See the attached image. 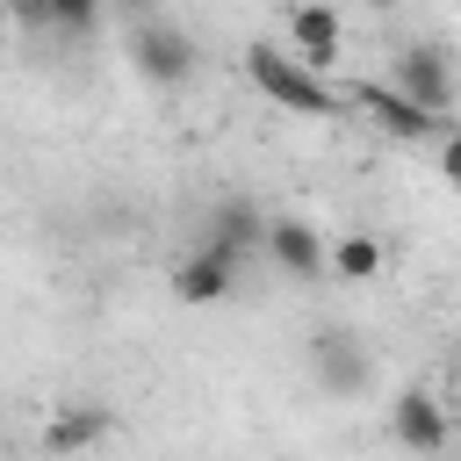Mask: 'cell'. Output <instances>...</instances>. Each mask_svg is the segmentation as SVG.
I'll return each instance as SVG.
<instances>
[{"label": "cell", "mask_w": 461, "mask_h": 461, "mask_svg": "<svg viewBox=\"0 0 461 461\" xmlns=\"http://www.w3.org/2000/svg\"><path fill=\"white\" fill-rule=\"evenodd\" d=\"M310 375H317V389H324V396H360V389L375 382L367 339H360V331H346V324H324V331L310 339Z\"/></svg>", "instance_id": "cell-3"}, {"label": "cell", "mask_w": 461, "mask_h": 461, "mask_svg": "<svg viewBox=\"0 0 461 461\" xmlns=\"http://www.w3.org/2000/svg\"><path fill=\"white\" fill-rule=\"evenodd\" d=\"M389 86H396L403 101H418L425 115H447V108H454V58H447L439 43H403Z\"/></svg>", "instance_id": "cell-4"}, {"label": "cell", "mask_w": 461, "mask_h": 461, "mask_svg": "<svg viewBox=\"0 0 461 461\" xmlns=\"http://www.w3.org/2000/svg\"><path fill=\"white\" fill-rule=\"evenodd\" d=\"M454 382H461V339H454Z\"/></svg>", "instance_id": "cell-17"}, {"label": "cell", "mask_w": 461, "mask_h": 461, "mask_svg": "<svg viewBox=\"0 0 461 461\" xmlns=\"http://www.w3.org/2000/svg\"><path fill=\"white\" fill-rule=\"evenodd\" d=\"M360 108H367V115H375V122H382L389 137H403V144H411V137H432V130H439V115H425V108H418V101H403L396 86H360Z\"/></svg>", "instance_id": "cell-11"}, {"label": "cell", "mask_w": 461, "mask_h": 461, "mask_svg": "<svg viewBox=\"0 0 461 461\" xmlns=\"http://www.w3.org/2000/svg\"><path fill=\"white\" fill-rule=\"evenodd\" d=\"M14 14H22V22H36V29H50V22H43V0H14Z\"/></svg>", "instance_id": "cell-15"}, {"label": "cell", "mask_w": 461, "mask_h": 461, "mask_svg": "<svg viewBox=\"0 0 461 461\" xmlns=\"http://www.w3.org/2000/svg\"><path fill=\"white\" fill-rule=\"evenodd\" d=\"M267 259H274L281 274H295V281H317V274H324V238H317V223H303V216H267Z\"/></svg>", "instance_id": "cell-8"}, {"label": "cell", "mask_w": 461, "mask_h": 461, "mask_svg": "<svg viewBox=\"0 0 461 461\" xmlns=\"http://www.w3.org/2000/svg\"><path fill=\"white\" fill-rule=\"evenodd\" d=\"M324 267H331L339 281H375V274H382V238H375V230H346V238L324 252Z\"/></svg>", "instance_id": "cell-12"}, {"label": "cell", "mask_w": 461, "mask_h": 461, "mask_svg": "<svg viewBox=\"0 0 461 461\" xmlns=\"http://www.w3.org/2000/svg\"><path fill=\"white\" fill-rule=\"evenodd\" d=\"M375 7H389V0H375Z\"/></svg>", "instance_id": "cell-18"}, {"label": "cell", "mask_w": 461, "mask_h": 461, "mask_svg": "<svg viewBox=\"0 0 461 461\" xmlns=\"http://www.w3.org/2000/svg\"><path fill=\"white\" fill-rule=\"evenodd\" d=\"M439 180H447V187L461 194V130H454V137L439 144Z\"/></svg>", "instance_id": "cell-14"}, {"label": "cell", "mask_w": 461, "mask_h": 461, "mask_svg": "<svg viewBox=\"0 0 461 461\" xmlns=\"http://www.w3.org/2000/svg\"><path fill=\"white\" fill-rule=\"evenodd\" d=\"M130 65H137V79H151V86H187L194 65H202V50H194V36H187L180 22L144 14L137 36H130Z\"/></svg>", "instance_id": "cell-2"}, {"label": "cell", "mask_w": 461, "mask_h": 461, "mask_svg": "<svg viewBox=\"0 0 461 461\" xmlns=\"http://www.w3.org/2000/svg\"><path fill=\"white\" fill-rule=\"evenodd\" d=\"M202 245L245 267V252H252V245H267V216H259L245 194H230V202H216V209H209V230H202Z\"/></svg>", "instance_id": "cell-10"}, {"label": "cell", "mask_w": 461, "mask_h": 461, "mask_svg": "<svg viewBox=\"0 0 461 461\" xmlns=\"http://www.w3.org/2000/svg\"><path fill=\"white\" fill-rule=\"evenodd\" d=\"M115 7H122V14H151L158 0H115Z\"/></svg>", "instance_id": "cell-16"}, {"label": "cell", "mask_w": 461, "mask_h": 461, "mask_svg": "<svg viewBox=\"0 0 461 461\" xmlns=\"http://www.w3.org/2000/svg\"><path fill=\"white\" fill-rule=\"evenodd\" d=\"M245 79H252V86H259L274 108H288V115H310V122L339 108V94H331V86H324V79H317L303 58H288L281 43H245Z\"/></svg>", "instance_id": "cell-1"}, {"label": "cell", "mask_w": 461, "mask_h": 461, "mask_svg": "<svg viewBox=\"0 0 461 461\" xmlns=\"http://www.w3.org/2000/svg\"><path fill=\"white\" fill-rule=\"evenodd\" d=\"M230 288H238V259H223V252H209V245H194L187 259H173V295H180V303L209 310V303H223Z\"/></svg>", "instance_id": "cell-9"}, {"label": "cell", "mask_w": 461, "mask_h": 461, "mask_svg": "<svg viewBox=\"0 0 461 461\" xmlns=\"http://www.w3.org/2000/svg\"><path fill=\"white\" fill-rule=\"evenodd\" d=\"M346 50V22H339V7L331 0H303L295 14H288V58H303L310 72L317 65H331Z\"/></svg>", "instance_id": "cell-7"}, {"label": "cell", "mask_w": 461, "mask_h": 461, "mask_svg": "<svg viewBox=\"0 0 461 461\" xmlns=\"http://www.w3.org/2000/svg\"><path fill=\"white\" fill-rule=\"evenodd\" d=\"M108 0H43V22L50 29H94Z\"/></svg>", "instance_id": "cell-13"}, {"label": "cell", "mask_w": 461, "mask_h": 461, "mask_svg": "<svg viewBox=\"0 0 461 461\" xmlns=\"http://www.w3.org/2000/svg\"><path fill=\"white\" fill-rule=\"evenodd\" d=\"M389 432H396L403 454H447L454 418H447V403H439L432 389H403V396L389 403Z\"/></svg>", "instance_id": "cell-5"}, {"label": "cell", "mask_w": 461, "mask_h": 461, "mask_svg": "<svg viewBox=\"0 0 461 461\" xmlns=\"http://www.w3.org/2000/svg\"><path fill=\"white\" fill-rule=\"evenodd\" d=\"M108 432H115V411H108V403H94V396H79V403H58V411H50V425H43V454L72 461V454L101 447Z\"/></svg>", "instance_id": "cell-6"}]
</instances>
